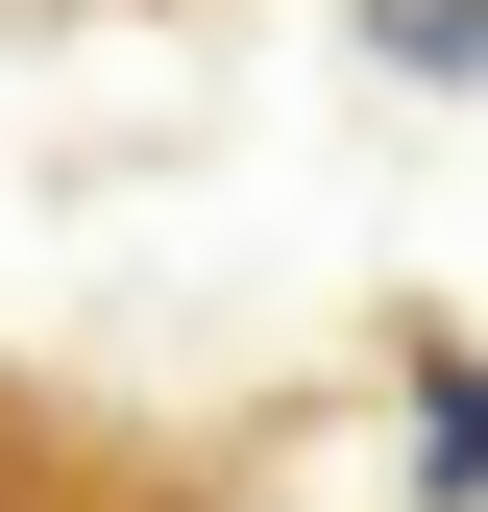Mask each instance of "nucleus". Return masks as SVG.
<instances>
[{"label":"nucleus","mask_w":488,"mask_h":512,"mask_svg":"<svg viewBox=\"0 0 488 512\" xmlns=\"http://www.w3.org/2000/svg\"><path fill=\"white\" fill-rule=\"evenodd\" d=\"M0 512H244V439H196V415H49V464Z\"/></svg>","instance_id":"obj_1"},{"label":"nucleus","mask_w":488,"mask_h":512,"mask_svg":"<svg viewBox=\"0 0 488 512\" xmlns=\"http://www.w3.org/2000/svg\"><path fill=\"white\" fill-rule=\"evenodd\" d=\"M49 415H74V391H25V366H0V488H25V464H49Z\"/></svg>","instance_id":"obj_2"}]
</instances>
